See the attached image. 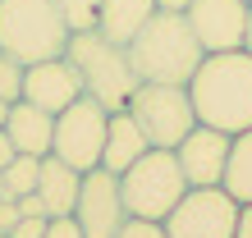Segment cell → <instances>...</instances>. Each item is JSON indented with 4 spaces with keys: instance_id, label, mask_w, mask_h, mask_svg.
<instances>
[{
    "instance_id": "1",
    "label": "cell",
    "mask_w": 252,
    "mask_h": 238,
    "mask_svg": "<svg viewBox=\"0 0 252 238\" xmlns=\"http://www.w3.org/2000/svg\"><path fill=\"white\" fill-rule=\"evenodd\" d=\"M188 96L197 110V124L220 133L252 128V55L248 51H216L202 55L197 73L188 78Z\"/></svg>"
},
{
    "instance_id": "2",
    "label": "cell",
    "mask_w": 252,
    "mask_h": 238,
    "mask_svg": "<svg viewBox=\"0 0 252 238\" xmlns=\"http://www.w3.org/2000/svg\"><path fill=\"white\" fill-rule=\"evenodd\" d=\"M124 51L142 83H174V87H188V78L197 73L206 55L179 9H156Z\"/></svg>"
},
{
    "instance_id": "3",
    "label": "cell",
    "mask_w": 252,
    "mask_h": 238,
    "mask_svg": "<svg viewBox=\"0 0 252 238\" xmlns=\"http://www.w3.org/2000/svg\"><path fill=\"white\" fill-rule=\"evenodd\" d=\"M69 64L78 69V78H83V92L101 101L110 115L115 110H124L128 106V96L138 92V73H133L128 64V51L120 46V41H110V37H101L96 28H87V32H69Z\"/></svg>"
},
{
    "instance_id": "4",
    "label": "cell",
    "mask_w": 252,
    "mask_h": 238,
    "mask_svg": "<svg viewBox=\"0 0 252 238\" xmlns=\"http://www.w3.org/2000/svg\"><path fill=\"white\" fill-rule=\"evenodd\" d=\"M69 46V28L55 0H0V51L19 64L55 60Z\"/></svg>"
},
{
    "instance_id": "5",
    "label": "cell",
    "mask_w": 252,
    "mask_h": 238,
    "mask_svg": "<svg viewBox=\"0 0 252 238\" xmlns=\"http://www.w3.org/2000/svg\"><path fill=\"white\" fill-rule=\"evenodd\" d=\"M120 192H124V211L133 220H156V225H160V220L184 202L188 178L179 170V160H174V151L152 147L147 156H138L120 174Z\"/></svg>"
},
{
    "instance_id": "6",
    "label": "cell",
    "mask_w": 252,
    "mask_h": 238,
    "mask_svg": "<svg viewBox=\"0 0 252 238\" xmlns=\"http://www.w3.org/2000/svg\"><path fill=\"white\" fill-rule=\"evenodd\" d=\"M124 110L142 128V138L152 147H165V151H174L184 142V133L197 128V110H192L188 87H174V83H138V92L128 96Z\"/></svg>"
},
{
    "instance_id": "7",
    "label": "cell",
    "mask_w": 252,
    "mask_h": 238,
    "mask_svg": "<svg viewBox=\"0 0 252 238\" xmlns=\"http://www.w3.org/2000/svg\"><path fill=\"white\" fill-rule=\"evenodd\" d=\"M106 128H110V110L92 96H78L73 106L55 115V133H51V156L64 160L73 170H96L101 165V147H106Z\"/></svg>"
},
{
    "instance_id": "8",
    "label": "cell",
    "mask_w": 252,
    "mask_h": 238,
    "mask_svg": "<svg viewBox=\"0 0 252 238\" xmlns=\"http://www.w3.org/2000/svg\"><path fill=\"white\" fill-rule=\"evenodd\" d=\"M160 225H165V238H234L239 202L225 188H188L184 202Z\"/></svg>"
},
{
    "instance_id": "9",
    "label": "cell",
    "mask_w": 252,
    "mask_h": 238,
    "mask_svg": "<svg viewBox=\"0 0 252 238\" xmlns=\"http://www.w3.org/2000/svg\"><path fill=\"white\" fill-rule=\"evenodd\" d=\"M124 192H120V174L110 170H87L78 183V202H73V225L83 229V238H115L124 229Z\"/></svg>"
},
{
    "instance_id": "10",
    "label": "cell",
    "mask_w": 252,
    "mask_h": 238,
    "mask_svg": "<svg viewBox=\"0 0 252 238\" xmlns=\"http://www.w3.org/2000/svg\"><path fill=\"white\" fill-rule=\"evenodd\" d=\"M184 19L206 55L216 51H243L248 32V0H188Z\"/></svg>"
},
{
    "instance_id": "11",
    "label": "cell",
    "mask_w": 252,
    "mask_h": 238,
    "mask_svg": "<svg viewBox=\"0 0 252 238\" xmlns=\"http://www.w3.org/2000/svg\"><path fill=\"white\" fill-rule=\"evenodd\" d=\"M229 142H234L229 133L206 128V124H197L192 133H184V142L174 147V160H179L188 188H220L225 165H229Z\"/></svg>"
},
{
    "instance_id": "12",
    "label": "cell",
    "mask_w": 252,
    "mask_h": 238,
    "mask_svg": "<svg viewBox=\"0 0 252 238\" xmlns=\"http://www.w3.org/2000/svg\"><path fill=\"white\" fill-rule=\"evenodd\" d=\"M78 96H83V78H78V69L69 64V55L37 60V64L23 69V101H32L37 110L60 115V110L73 106Z\"/></svg>"
},
{
    "instance_id": "13",
    "label": "cell",
    "mask_w": 252,
    "mask_h": 238,
    "mask_svg": "<svg viewBox=\"0 0 252 238\" xmlns=\"http://www.w3.org/2000/svg\"><path fill=\"white\" fill-rule=\"evenodd\" d=\"M5 133L14 142L19 156H51V133H55V115L37 110L32 101H14L9 119H5Z\"/></svg>"
},
{
    "instance_id": "14",
    "label": "cell",
    "mask_w": 252,
    "mask_h": 238,
    "mask_svg": "<svg viewBox=\"0 0 252 238\" xmlns=\"http://www.w3.org/2000/svg\"><path fill=\"white\" fill-rule=\"evenodd\" d=\"M78 183H83V170H73V165H64V160H55V156H41L37 197H41V211H46L51 220H55V215H73Z\"/></svg>"
},
{
    "instance_id": "15",
    "label": "cell",
    "mask_w": 252,
    "mask_h": 238,
    "mask_svg": "<svg viewBox=\"0 0 252 238\" xmlns=\"http://www.w3.org/2000/svg\"><path fill=\"white\" fill-rule=\"evenodd\" d=\"M152 151V142L142 138V128L133 124V115L128 110H115L110 115V128H106V147H101V170H110V174H124L138 156Z\"/></svg>"
},
{
    "instance_id": "16",
    "label": "cell",
    "mask_w": 252,
    "mask_h": 238,
    "mask_svg": "<svg viewBox=\"0 0 252 238\" xmlns=\"http://www.w3.org/2000/svg\"><path fill=\"white\" fill-rule=\"evenodd\" d=\"M152 14H156V0H101L96 32L110 37V41H120V46H128Z\"/></svg>"
},
{
    "instance_id": "17",
    "label": "cell",
    "mask_w": 252,
    "mask_h": 238,
    "mask_svg": "<svg viewBox=\"0 0 252 238\" xmlns=\"http://www.w3.org/2000/svg\"><path fill=\"white\" fill-rule=\"evenodd\" d=\"M220 188H225L239 206L252 202V128L234 133V142H229V165H225Z\"/></svg>"
},
{
    "instance_id": "18",
    "label": "cell",
    "mask_w": 252,
    "mask_h": 238,
    "mask_svg": "<svg viewBox=\"0 0 252 238\" xmlns=\"http://www.w3.org/2000/svg\"><path fill=\"white\" fill-rule=\"evenodd\" d=\"M37 170H41V156H14L0 178H5V197H28V192H37Z\"/></svg>"
},
{
    "instance_id": "19",
    "label": "cell",
    "mask_w": 252,
    "mask_h": 238,
    "mask_svg": "<svg viewBox=\"0 0 252 238\" xmlns=\"http://www.w3.org/2000/svg\"><path fill=\"white\" fill-rule=\"evenodd\" d=\"M55 9H60L69 32H87V28H96V19H101V0H55Z\"/></svg>"
},
{
    "instance_id": "20",
    "label": "cell",
    "mask_w": 252,
    "mask_h": 238,
    "mask_svg": "<svg viewBox=\"0 0 252 238\" xmlns=\"http://www.w3.org/2000/svg\"><path fill=\"white\" fill-rule=\"evenodd\" d=\"M23 69L28 64H19L14 55L0 51V101H9V106H14V101H23Z\"/></svg>"
},
{
    "instance_id": "21",
    "label": "cell",
    "mask_w": 252,
    "mask_h": 238,
    "mask_svg": "<svg viewBox=\"0 0 252 238\" xmlns=\"http://www.w3.org/2000/svg\"><path fill=\"white\" fill-rule=\"evenodd\" d=\"M115 238H165V225H156V220H124V229Z\"/></svg>"
},
{
    "instance_id": "22",
    "label": "cell",
    "mask_w": 252,
    "mask_h": 238,
    "mask_svg": "<svg viewBox=\"0 0 252 238\" xmlns=\"http://www.w3.org/2000/svg\"><path fill=\"white\" fill-rule=\"evenodd\" d=\"M46 234V215H19V225L9 229V238H41Z\"/></svg>"
},
{
    "instance_id": "23",
    "label": "cell",
    "mask_w": 252,
    "mask_h": 238,
    "mask_svg": "<svg viewBox=\"0 0 252 238\" xmlns=\"http://www.w3.org/2000/svg\"><path fill=\"white\" fill-rule=\"evenodd\" d=\"M41 238H83V229L73 225V215H55V220H46V234Z\"/></svg>"
},
{
    "instance_id": "24",
    "label": "cell",
    "mask_w": 252,
    "mask_h": 238,
    "mask_svg": "<svg viewBox=\"0 0 252 238\" xmlns=\"http://www.w3.org/2000/svg\"><path fill=\"white\" fill-rule=\"evenodd\" d=\"M14 225H19V202H14V197H0V234H9Z\"/></svg>"
},
{
    "instance_id": "25",
    "label": "cell",
    "mask_w": 252,
    "mask_h": 238,
    "mask_svg": "<svg viewBox=\"0 0 252 238\" xmlns=\"http://www.w3.org/2000/svg\"><path fill=\"white\" fill-rule=\"evenodd\" d=\"M234 238H252V202L239 206V225H234Z\"/></svg>"
},
{
    "instance_id": "26",
    "label": "cell",
    "mask_w": 252,
    "mask_h": 238,
    "mask_svg": "<svg viewBox=\"0 0 252 238\" xmlns=\"http://www.w3.org/2000/svg\"><path fill=\"white\" fill-rule=\"evenodd\" d=\"M14 156H19V151H14V142H9V133L0 128V170H5V165H9Z\"/></svg>"
},
{
    "instance_id": "27",
    "label": "cell",
    "mask_w": 252,
    "mask_h": 238,
    "mask_svg": "<svg viewBox=\"0 0 252 238\" xmlns=\"http://www.w3.org/2000/svg\"><path fill=\"white\" fill-rule=\"evenodd\" d=\"M156 9H179V14H184V9H188V0H156Z\"/></svg>"
},
{
    "instance_id": "28",
    "label": "cell",
    "mask_w": 252,
    "mask_h": 238,
    "mask_svg": "<svg viewBox=\"0 0 252 238\" xmlns=\"http://www.w3.org/2000/svg\"><path fill=\"white\" fill-rule=\"evenodd\" d=\"M243 51L252 55V5H248V32H243Z\"/></svg>"
},
{
    "instance_id": "29",
    "label": "cell",
    "mask_w": 252,
    "mask_h": 238,
    "mask_svg": "<svg viewBox=\"0 0 252 238\" xmlns=\"http://www.w3.org/2000/svg\"><path fill=\"white\" fill-rule=\"evenodd\" d=\"M5 119H9V101H0V128H5Z\"/></svg>"
},
{
    "instance_id": "30",
    "label": "cell",
    "mask_w": 252,
    "mask_h": 238,
    "mask_svg": "<svg viewBox=\"0 0 252 238\" xmlns=\"http://www.w3.org/2000/svg\"><path fill=\"white\" fill-rule=\"evenodd\" d=\"M0 197H5V178H0Z\"/></svg>"
},
{
    "instance_id": "31",
    "label": "cell",
    "mask_w": 252,
    "mask_h": 238,
    "mask_svg": "<svg viewBox=\"0 0 252 238\" xmlns=\"http://www.w3.org/2000/svg\"><path fill=\"white\" fill-rule=\"evenodd\" d=\"M0 238H9V234H0Z\"/></svg>"
},
{
    "instance_id": "32",
    "label": "cell",
    "mask_w": 252,
    "mask_h": 238,
    "mask_svg": "<svg viewBox=\"0 0 252 238\" xmlns=\"http://www.w3.org/2000/svg\"><path fill=\"white\" fill-rule=\"evenodd\" d=\"M248 5H252V0H248Z\"/></svg>"
}]
</instances>
